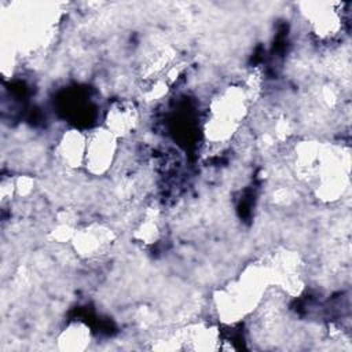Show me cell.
Segmentation results:
<instances>
[{"instance_id": "cell-1", "label": "cell", "mask_w": 352, "mask_h": 352, "mask_svg": "<svg viewBox=\"0 0 352 352\" xmlns=\"http://www.w3.org/2000/svg\"><path fill=\"white\" fill-rule=\"evenodd\" d=\"M116 135L109 129H100L87 138V150H85V162L87 168L92 173H103L107 170L116 157Z\"/></svg>"}, {"instance_id": "cell-2", "label": "cell", "mask_w": 352, "mask_h": 352, "mask_svg": "<svg viewBox=\"0 0 352 352\" xmlns=\"http://www.w3.org/2000/svg\"><path fill=\"white\" fill-rule=\"evenodd\" d=\"M107 129L113 135H126L133 131L136 122H138V111L133 106V103L121 102L116 103L111 109H109L107 113Z\"/></svg>"}, {"instance_id": "cell-3", "label": "cell", "mask_w": 352, "mask_h": 352, "mask_svg": "<svg viewBox=\"0 0 352 352\" xmlns=\"http://www.w3.org/2000/svg\"><path fill=\"white\" fill-rule=\"evenodd\" d=\"M87 138L78 131H70L65 133L58 144V154L67 166H80L85 161Z\"/></svg>"}]
</instances>
